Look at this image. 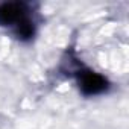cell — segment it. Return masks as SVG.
Returning a JSON list of instances; mask_svg holds the SVG:
<instances>
[{
    "instance_id": "obj_1",
    "label": "cell",
    "mask_w": 129,
    "mask_h": 129,
    "mask_svg": "<svg viewBox=\"0 0 129 129\" xmlns=\"http://www.w3.org/2000/svg\"><path fill=\"white\" fill-rule=\"evenodd\" d=\"M81 88L85 94H97L100 91H103L106 88V81L105 78H102L97 73L93 72H87L81 76Z\"/></svg>"
},
{
    "instance_id": "obj_2",
    "label": "cell",
    "mask_w": 129,
    "mask_h": 129,
    "mask_svg": "<svg viewBox=\"0 0 129 129\" xmlns=\"http://www.w3.org/2000/svg\"><path fill=\"white\" fill-rule=\"evenodd\" d=\"M23 12L20 5H2L0 6V24H12L20 23L23 20Z\"/></svg>"
}]
</instances>
